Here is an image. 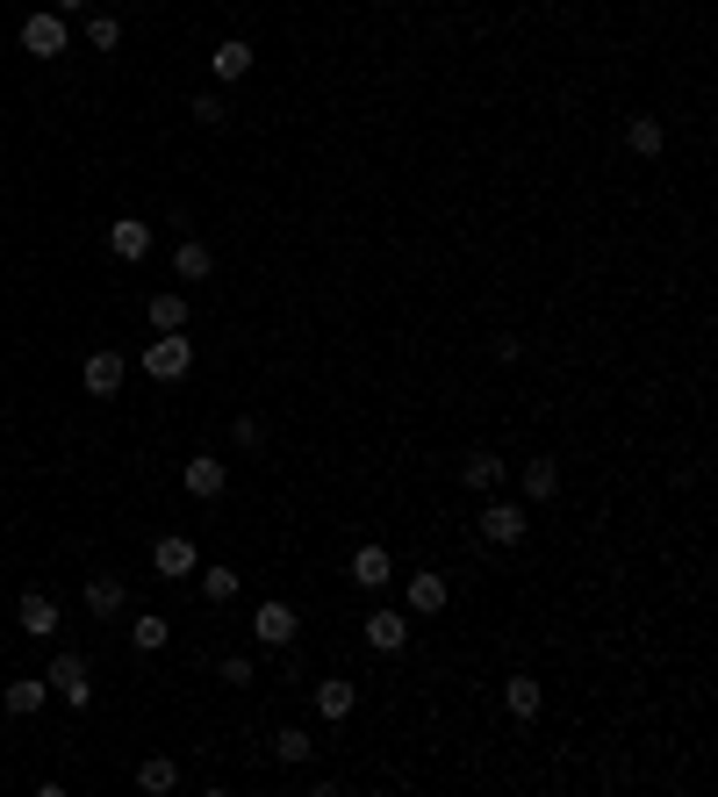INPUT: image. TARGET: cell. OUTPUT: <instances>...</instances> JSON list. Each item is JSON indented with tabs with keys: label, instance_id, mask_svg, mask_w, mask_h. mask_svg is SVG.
Returning a JSON list of instances; mask_svg holds the SVG:
<instances>
[{
	"label": "cell",
	"instance_id": "1",
	"mask_svg": "<svg viewBox=\"0 0 718 797\" xmlns=\"http://www.w3.org/2000/svg\"><path fill=\"white\" fill-rule=\"evenodd\" d=\"M137 366L152 374V382H180V374L194 366V338L188 330H152V346L137 352Z\"/></svg>",
	"mask_w": 718,
	"mask_h": 797
},
{
	"label": "cell",
	"instance_id": "2",
	"mask_svg": "<svg viewBox=\"0 0 718 797\" xmlns=\"http://www.w3.org/2000/svg\"><path fill=\"white\" fill-rule=\"evenodd\" d=\"M44 683H51V697H58V704H72V711L94 704V668H86V654H58L51 668H44Z\"/></svg>",
	"mask_w": 718,
	"mask_h": 797
},
{
	"label": "cell",
	"instance_id": "3",
	"mask_svg": "<svg viewBox=\"0 0 718 797\" xmlns=\"http://www.w3.org/2000/svg\"><path fill=\"white\" fill-rule=\"evenodd\" d=\"M252 640H259V647H274V654H288V647L302 640V618H295V604L266 596V604L252 611Z\"/></svg>",
	"mask_w": 718,
	"mask_h": 797
},
{
	"label": "cell",
	"instance_id": "4",
	"mask_svg": "<svg viewBox=\"0 0 718 797\" xmlns=\"http://www.w3.org/2000/svg\"><path fill=\"white\" fill-rule=\"evenodd\" d=\"M65 44H72V29H65V15H58V8H51V15L36 8V15L22 22V51H29V58H65Z\"/></svg>",
	"mask_w": 718,
	"mask_h": 797
},
{
	"label": "cell",
	"instance_id": "5",
	"mask_svg": "<svg viewBox=\"0 0 718 797\" xmlns=\"http://www.w3.org/2000/svg\"><path fill=\"white\" fill-rule=\"evenodd\" d=\"M531 532V518H525V503H489V510H481V539H489V546H517V539Z\"/></svg>",
	"mask_w": 718,
	"mask_h": 797
},
{
	"label": "cell",
	"instance_id": "6",
	"mask_svg": "<svg viewBox=\"0 0 718 797\" xmlns=\"http://www.w3.org/2000/svg\"><path fill=\"white\" fill-rule=\"evenodd\" d=\"M359 640L374 647V654H403V647H410V618H403V611H388V604H381L374 618L359 625Z\"/></svg>",
	"mask_w": 718,
	"mask_h": 797
},
{
	"label": "cell",
	"instance_id": "7",
	"mask_svg": "<svg viewBox=\"0 0 718 797\" xmlns=\"http://www.w3.org/2000/svg\"><path fill=\"white\" fill-rule=\"evenodd\" d=\"M152 568H158V582H180V575H194V568H202V554H194V539L166 532V539L152 546Z\"/></svg>",
	"mask_w": 718,
	"mask_h": 797
},
{
	"label": "cell",
	"instance_id": "8",
	"mask_svg": "<svg viewBox=\"0 0 718 797\" xmlns=\"http://www.w3.org/2000/svg\"><path fill=\"white\" fill-rule=\"evenodd\" d=\"M86 611H94V618H101V625H116L122 618V611H130V590H122V575H86Z\"/></svg>",
	"mask_w": 718,
	"mask_h": 797
},
{
	"label": "cell",
	"instance_id": "9",
	"mask_svg": "<svg viewBox=\"0 0 718 797\" xmlns=\"http://www.w3.org/2000/svg\"><path fill=\"white\" fill-rule=\"evenodd\" d=\"M180 482H188V496H202V503H216L223 488H230V468H223L216 452H194L188 460V474H180Z\"/></svg>",
	"mask_w": 718,
	"mask_h": 797
},
{
	"label": "cell",
	"instance_id": "10",
	"mask_svg": "<svg viewBox=\"0 0 718 797\" xmlns=\"http://www.w3.org/2000/svg\"><path fill=\"white\" fill-rule=\"evenodd\" d=\"M122 374H130V366H122V352H108V346H101V352H94V360L80 366L86 396H101V402H108V396H116V388H122Z\"/></svg>",
	"mask_w": 718,
	"mask_h": 797
},
{
	"label": "cell",
	"instance_id": "11",
	"mask_svg": "<svg viewBox=\"0 0 718 797\" xmlns=\"http://www.w3.org/2000/svg\"><path fill=\"white\" fill-rule=\"evenodd\" d=\"M15 618H22V640H58V604L44 590H29L15 604Z\"/></svg>",
	"mask_w": 718,
	"mask_h": 797
},
{
	"label": "cell",
	"instance_id": "12",
	"mask_svg": "<svg viewBox=\"0 0 718 797\" xmlns=\"http://www.w3.org/2000/svg\"><path fill=\"white\" fill-rule=\"evenodd\" d=\"M352 582H359V590H388V582H395V560H388V546H374V539H367V546L352 554Z\"/></svg>",
	"mask_w": 718,
	"mask_h": 797
},
{
	"label": "cell",
	"instance_id": "13",
	"mask_svg": "<svg viewBox=\"0 0 718 797\" xmlns=\"http://www.w3.org/2000/svg\"><path fill=\"white\" fill-rule=\"evenodd\" d=\"M108 252H116V259H144V252H152V224H144V216H116V224H108Z\"/></svg>",
	"mask_w": 718,
	"mask_h": 797
},
{
	"label": "cell",
	"instance_id": "14",
	"mask_svg": "<svg viewBox=\"0 0 718 797\" xmlns=\"http://www.w3.org/2000/svg\"><path fill=\"white\" fill-rule=\"evenodd\" d=\"M352 704H359V683H345V676L316 683V718H331V726H338V718H352Z\"/></svg>",
	"mask_w": 718,
	"mask_h": 797
},
{
	"label": "cell",
	"instance_id": "15",
	"mask_svg": "<svg viewBox=\"0 0 718 797\" xmlns=\"http://www.w3.org/2000/svg\"><path fill=\"white\" fill-rule=\"evenodd\" d=\"M252 65H259V58H252V44H244V36H223V44H216V58H208V72H216L223 87H230V80H244Z\"/></svg>",
	"mask_w": 718,
	"mask_h": 797
},
{
	"label": "cell",
	"instance_id": "16",
	"mask_svg": "<svg viewBox=\"0 0 718 797\" xmlns=\"http://www.w3.org/2000/svg\"><path fill=\"white\" fill-rule=\"evenodd\" d=\"M661 144H668V122L661 116H633V122H625V152H633V158H661Z\"/></svg>",
	"mask_w": 718,
	"mask_h": 797
},
{
	"label": "cell",
	"instance_id": "17",
	"mask_svg": "<svg viewBox=\"0 0 718 797\" xmlns=\"http://www.w3.org/2000/svg\"><path fill=\"white\" fill-rule=\"evenodd\" d=\"M144 316H152V330H188V295H180V288H158V295L144 302Z\"/></svg>",
	"mask_w": 718,
	"mask_h": 797
},
{
	"label": "cell",
	"instance_id": "18",
	"mask_svg": "<svg viewBox=\"0 0 718 797\" xmlns=\"http://www.w3.org/2000/svg\"><path fill=\"white\" fill-rule=\"evenodd\" d=\"M238 582H244V575L223 568V560H216V568H194V590H202V604H230V596H238Z\"/></svg>",
	"mask_w": 718,
	"mask_h": 797
},
{
	"label": "cell",
	"instance_id": "19",
	"mask_svg": "<svg viewBox=\"0 0 718 797\" xmlns=\"http://www.w3.org/2000/svg\"><path fill=\"white\" fill-rule=\"evenodd\" d=\"M172 274H180V280H208V274H216V252H208L202 238H180V252H172Z\"/></svg>",
	"mask_w": 718,
	"mask_h": 797
},
{
	"label": "cell",
	"instance_id": "20",
	"mask_svg": "<svg viewBox=\"0 0 718 797\" xmlns=\"http://www.w3.org/2000/svg\"><path fill=\"white\" fill-rule=\"evenodd\" d=\"M539 704H547V690H539L531 676H511V683H503V711H511V718H539Z\"/></svg>",
	"mask_w": 718,
	"mask_h": 797
},
{
	"label": "cell",
	"instance_id": "21",
	"mask_svg": "<svg viewBox=\"0 0 718 797\" xmlns=\"http://www.w3.org/2000/svg\"><path fill=\"white\" fill-rule=\"evenodd\" d=\"M166 640H172V625L158 618V611H144V618H130V647H137V654H166Z\"/></svg>",
	"mask_w": 718,
	"mask_h": 797
},
{
	"label": "cell",
	"instance_id": "22",
	"mask_svg": "<svg viewBox=\"0 0 718 797\" xmlns=\"http://www.w3.org/2000/svg\"><path fill=\"white\" fill-rule=\"evenodd\" d=\"M525 496L531 503H553V496H561V460H525Z\"/></svg>",
	"mask_w": 718,
	"mask_h": 797
},
{
	"label": "cell",
	"instance_id": "23",
	"mask_svg": "<svg viewBox=\"0 0 718 797\" xmlns=\"http://www.w3.org/2000/svg\"><path fill=\"white\" fill-rule=\"evenodd\" d=\"M44 697H51V683H44V676H15V683H8V711H15V718L44 711Z\"/></svg>",
	"mask_w": 718,
	"mask_h": 797
},
{
	"label": "cell",
	"instance_id": "24",
	"mask_svg": "<svg viewBox=\"0 0 718 797\" xmlns=\"http://www.w3.org/2000/svg\"><path fill=\"white\" fill-rule=\"evenodd\" d=\"M172 783H180V762H172V754H152V762H137V790L166 797Z\"/></svg>",
	"mask_w": 718,
	"mask_h": 797
},
{
	"label": "cell",
	"instance_id": "25",
	"mask_svg": "<svg viewBox=\"0 0 718 797\" xmlns=\"http://www.w3.org/2000/svg\"><path fill=\"white\" fill-rule=\"evenodd\" d=\"M460 474H467V488H496V482H503V460H496L489 446H475V452L460 460Z\"/></svg>",
	"mask_w": 718,
	"mask_h": 797
},
{
	"label": "cell",
	"instance_id": "26",
	"mask_svg": "<svg viewBox=\"0 0 718 797\" xmlns=\"http://www.w3.org/2000/svg\"><path fill=\"white\" fill-rule=\"evenodd\" d=\"M410 611H417V618L445 611V575H410Z\"/></svg>",
	"mask_w": 718,
	"mask_h": 797
},
{
	"label": "cell",
	"instance_id": "27",
	"mask_svg": "<svg viewBox=\"0 0 718 797\" xmlns=\"http://www.w3.org/2000/svg\"><path fill=\"white\" fill-rule=\"evenodd\" d=\"M274 754H280V762H288V769H302L309 754H316V740H309L302 726H280V733H274Z\"/></svg>",
	"mask_w": 718,
	"mask_h": 797
},
{
	"label": "cell",
	"instance_id": "28",
	"mask_svg": "<svg viewBox=\"0 0 718 797\" xmlns=\"http://www.w3.org/2000/svg\"><path fill=\"white\" fill-rule=\"evenodd\" d=\"M86 44H94V51H122V22L116 15H86Z\"/></svg>",
	"mask_w": 718,
	"mask_h": 797
},
{
	"label": "cell",
	"instance_id": "29",
	"mask_svg": "<svg viewBox=\"0 0 718 797\" xmlns=\"http://www.w3.org/2000/svg\"><path fill=\"white\" fill-rule=\"evenodd\" d=\"M194 122H202V130H223V122H230L223 94H194Z\"/></svg>",
	"mask_w": 718,
	"mask_h": 797
},
{
	"label": "cell",
	"instance_id": "30",
	"mask_svg": "<svg viewBox=\"0 0 718 797\" xmlns=\"http://www.w3.org/2000/svg\"><path fill=\"white\" fill-rule=\"evenodd\" d=\"M216 676L230 683V690H252V661H244V654H223V661H216Z\"/></svg>",
	"mask_w": 718,
	"mask_h": 797
},
{
	"label": "cell",
	"instance_id": "31",
	"mask_svg": "<svg viewBox=\"0 0 718 797\" xmlns=\"http://www.w3.org/2000/svg\"><path fill=\"white\" fill-rule=\"evenodd\" d=\"M230 438H238V452H259V446H266V424H259V416H238V432H230Z\"/></svg>",
	"mask_w": 718,
	"mask_h": 797
},
{
	"label": "cell",
	"instance_id": "32",
	"mask_svg": "<svg viewBox=\"0 0 718 797\" xmlns=\"http://www.w3.org/2000/svg\"><path fill=\"white\" fill-rule=\"evenodd\" d=\"M58 15H86V8H94V0H51Z\"/></svg>",
	"mask_w": 718,
	"mask_h": 797
}]
</instances>
